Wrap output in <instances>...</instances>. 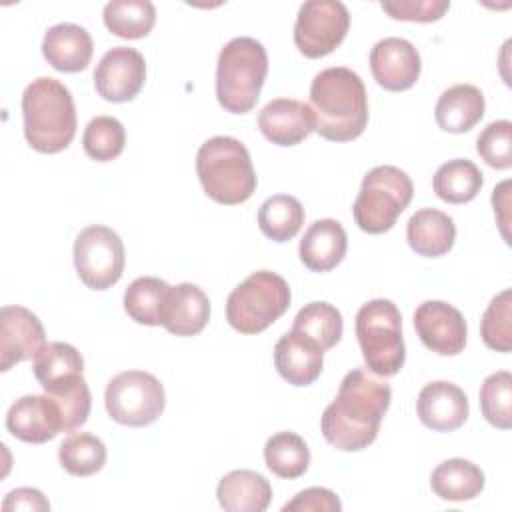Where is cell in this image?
I'll use <instances>...</instances> for the list:
<instances>
[{
  "mask_svg": "<svg viewBox=\"0 0 512 512\" xmlns=\"http://www.w3.org/2000/svg\"><path fill=\"white\" fill-rule=\"evenodd\" d=\"M390 400L388 382L376 378L370 370L354 368L342 378L336 398L322 414V436L342 452L368 448L378 436Z\"/></svg>",
  "mask_w": 512,
  "mask_h": 512,
  "instance_id": "1",
  "label": "cell"
},
{
  "mask_svg": "<svg viewBox=\"0 0 512 512\" xmlns=\"http://www.w3.org/2000/svg\"><path fill=\"white\" fill-rule=\"evenodd\" d=\"M310 108L316 118L314 132L330 142H350L366 130V86L346 66H332L314 76L310 84Z\"/></svg>",
  "mask_w": 512,
  "mask_h": 512,
  "instance_id": "2",
  "label": "cell"
},
{
  "mask_svg": "<svg viewBox=\"0 0 512 512\" xmlns=\"http://www.w3.org/2000/svg\"><path fill=\"white\" fill-rule=\"evenodd\" d=\"M24 136L42 154L70 146L76 134V108L70 90L56 78L40 76L22 94Z\"/></svg>",
  "mask_w": 512,
  "mask_h": 512,
  "instance_id": "3",
  "label": "cell"
},
{
  "mask_svg": "<svg viewBox=\"0 0 512 512\" xmlns=\"http://www.w3.org/2000/svg\"><path fill=\"white\" fill-rule=\"evenodd\" d=\"M196 174L206 196L224 206L246 202L258 184L248 148L232 136L208 138L198 148Z\"/></svg>",
  "mask_w": 512,
  "mask_h": 512,
  "instance_id": "4",
  "label": "cell"
},
{
  "mask_svg": "<svg viewBox=\"0 0 512 512\" xmlns=\"http://www.w3.org/2000/svg\"><path fill=\"white\" fill-rule=\"evenodd\" d=\"M268 74L266 48L250 36H238L224 44L216 66V98L226 112H250Z\"/></svg>",
  "mask_w": 512,
  "mask_h": 512,
  "instance_id": "5",
  "label": "cell"
},
{
  "mask_svg": "<svg viewBox=\"0 0 512 512\" xmlns=\"http://www.w3.org/2000/svg\"><path fill=\"white\" fill-rule=\"evenodd\" d=\"M356 338L366 368L376 376H394L406 360L402 338V316L392 300L376 298L356 314Z\"/></svg>",
  "mask_w": 512,
  "mask_h": 512,
  "instance_id": "6",
  "label": "cell"
},
{
  "mask_svg": "<svg viewBox=\"0 0 512 512\" xmlns=\"http://www.w3.org/2000/svg\"><path fill=\"white\" fill-rule=\"evenodd\" d=\"M288 282L270 270L252 272L226 300V320L240 334H260L290 306Z\"/></svg>",
  "mask_w": 512,
  "mask_h": 512,
  "instance_id": "7",
  "label": "cell"
},
{
  "mask_svg": "<svg viewBox=\"0 0 512 512\" xmlns=\"http://www.w3.org/2000/svg\"><path fill=\"white\" fill-rule=\"evenodd\" d=\"M412 194L414 186L404 170L388 164L372 168L352 206L358 228L368 234L388 232L410 204Z\"/></svg>",
  "mask_w": 512,
  "mask_h": 512,
  "instance_id": "8",
  "label": "cell"
},
{
  "mask_svg": "<svg viewBox=\"0 0 512 512\" xmlns=\"http://www.w3.org/2000/svg\"><path fill=\"white\" fill-rule=\"evenodd\" d=\"M108 416L122 426H148L160 418L166 406L162 382L144 370L116 374L104 392Z\"/></svg>",
  "mask_w": 512,
  "mask_h": 512,
  "instance_id": "9",
  "label": "cell"
},
{
  "mask_svg": "<svg viewBox=\"0 0 512 512\" xmlns=\"http://www.w3.org/2000/svg\"><path fill=\"white\" fill-rule=\"evenodd\" d=\"M124 260L122 238L108 226H88L74 240V266L90 290L114 286L124 272Z\"/></svg>",
  "mask_w": 512,
  "mask_h": 512,
  "instance_id": "10",
  "label": "cell"
},
{
  "mask_svg": "<svg viewBox=\"0 0 512 512\" xmlns=\"http://www.w3.org/2000/svg\"><path fill=\"white\" fill-rule=\"evenodd\" d=\"M350 28L348 8L338 0H308L294 24V44L306 58L328 56L342 44Z\"/></svg>",
  "mask_w": 512,
  "mask_h": 512,
  "instance_id": "11",
  "label": "cell"
},
{
  "mask_svg": "<svg viewBox=\"0 0 512 512\" xmlns=\"http://www.w3.org/2000/svg\"><path fill=\"white\" fill-rule=\"evenodd\" d=\"M144 80V56L130 46H116L108 50L94 70V88L108 102L134 100L142 90Z\"/></svg>",
  "mask_w": 512,
  "mask_h": 512,
  "instance_id": "12",
  "label": "cell"
},
{
  "mask_svg": "<svg viewBox=\"0 0 512 512\" xmlns=\"http://www.w3.org/2000/svg\"><path fill=\"white\" fill-rule=\"evenodd\" d=\"M414 328L422 344L440 356H456L466 346V320L448 302H422L414 312Z\"/></svg>",
  "mask_w": 512,
  "mask_h": 512,
  "instance_id": "13",
  "label": "cell"
},
{
  "mask_svg": "<svg viewBox=\"0 0 512 512\" xmlns=\"http://www.w3.org/2000/svg\"><path fill=\"white\" fill-rule=\"evenodd\" d=\"M46 344V332L34 312L24 306H2L0 310V370L32 360Z\"/></svg>",
  "mask_w": 512,
  "mask_h": 512,
  "instance_id": "14",
  "label": "cell"
},
{
  "mask_svg": "<svg viewBox=\"0 0 512 512\" xmlns=\"http://www.w3.org/2000/svg\"><path fill=\"white\" fill-rule=\"evenodd\" d=\"M420 54L404 38H382L370 50V70L378 86L390 92H402L420 78Z\"/></svg>",
  "mask_w": 512,
  "mask_h": 512,
  "instance_id": "15",
  "label": "cell"
},
{
  "mask_svg": "<svg viewBox=\"0 0 512 512\" xmlns=\"http://www.w3.org/2000/svg\"><path fill=\"white\" fill-rule=\"evenodd\" d=\"M8 432L28 444H44L64 432V422L56 400L48 396L28 394L18 398L6 414Z\"/></svg>",
  "mask_w": 512,
  "mask_h": 512,
  "instance_id": "16",
  "label": "cell"
},
{
  "mask_svg": "<svg viewBox=\"0 0 512 512\" xmlns=\"http://www.w3.org/2000/svg\"><path fill=\"white\" fill-rule=\"evenodd\" d=\"M258 128L276 146H296L316 130V118L310 104L294 98H276L260 110Z\"/></svg>",
  "mask_w": 512,
  "mask_h": 512,
  "instance_id": "17",
  "label": "cell"
},
{
  "mask_svg": "<svg viewBox=\"0 0 512 512\" xmlns=\"http://www.w3.org/2000/svg\"><path fill=\"white\" fill-rule=\"evenodd\" d=\"M416 412L426 428L436 432H452L468 418V396L460 386L446 380H436L420 390Z\"/></svg>",
  "mask_w": 512,
  "mask_h": 512,
  "instance_id": "18",
  "label": "cell"
},
{
  "mask_svg": "<svg viewBox=\"0 0 512 512\" xmlns=\"http://www.w3.org/2000/svg\"><path fill=\"white\" fill-rule=\"evenodd\" d=\"M274 366L292 386L312 384L324 366V350L306 334L290 330L274 346Z\"/></svg>",
  "mask_w": 512,
  "mask_h": 512,
  "instance_id": "19",
  "label": "cell"
},
{
  "mask_svg": "<svg viewBox=\"0 0 512 512\" xmlns=\"http://www.w3.org/2000/svg\"><path fill=\"white\" fill-rule=\"evenodd\" d=\"M210 320V300L204 290L196 284L182 282L170 286L160 324L174 336H194L204 330Z\"/></svg>",
  "mask_w": 512,
  "mask_h": 512,
  "instance_id": "20",
  "label": "cell"
},
{
  "mask_svg": "<svg viewBox=\"0 0 512 512\" xmlns=\"http://www.w3.org/2000/svg\"><path fill=\"white\" fill-rule=\"evenodd\" d=\"M94 44L86 28L62 22L50 26L42 40V54L46 62L58 72H80L86 70L92 60Z\"/></svg>",
  "mask_w": 512,
  "mask_h": 512,
  "instance_id": "21",
  "label": "cell"
},
{
  "mask_svg": "<svg viewBox=\"0 0 512 512\" xmlns=\"http://www.w3.org/2000/svg\"><path fill=\"white\" fill-rule=\"evenodd\" d=\"M348 238L342 224L334 218H322L310 224L300 240V260L312 272H328L346 256Z\"/></svg>",
  "mask_w": 512,
  "mask_h": 512,
  "instance_id": "22",
  "label": "cell"
},
{
  "mask_svg": "<svg viewBox=\"0 0 512 512\" xmlns=\"http://www.w3.org/2000/svg\"><path fill=\"white\" fill-rule=\"evenodd\" d=\"M408 246L426 258H438L452 250L456 240L454 220L436 208L416 210L406 224Z\"/></svg>",
  "mask_w": 512,
  "mask_h": 512,
  "instance_id": "23",
  "label": "cell"
},
{
  "mask_svg": "<svg viewBox=\"0 0 512 512\" xmlns=\"http://www.w3.org/2000/svg\"><path fill=\"white\" fill-rule=\"evenodd\" d=\"M484 94L472 84H454L444 90L436 102V124L452 134L472 130L484 116Z\"/></svg>",
  "mask_w": 512,
  "mask_h": 512,
  "instance_id": "24",
  "label": "cell"
},
{
  "mask_svg": "<svg viewBox=\"0 0 512 512\" xmlns=\"http://www.w3.org/2000/svg\"><path fill=\"white\" fill-rule=\"evenodd\" d=\"M216 496L228 512H264L272 500V486L262 474L240 468L222 476Z\"/></svg>",
  "mask_w": 512,
  "mask_h": 512,
  "instance_id": "25",
  "label": "cell"
},
{
  "mask_svg": "<svg viewBox=\"0 0 512 512\" xmlns=\"http://www.w3.org/2000/svg\"><path fill=\"white\" fill-rule=\"evenodd\" d=\"M34 376L46 394H54L82 376L84 360L68 342H48L34 356Z\"/></svg>",
  "mask_w": 512,
  "mask_h": 512,
  "instance_id": "26",
  "label": "cell"
},
{
  "mask_svg": "<svg viewBox=\"0 0 512 512\" xmlns=\"http://www.w3.org/2000/svg\"><path fill=\"white\" fill-rule=\"evenodd\" d=\"M484 472L470 460L450 458L440 462L430 476L434 494L442 500L462 502L472 500L484 490Z\"/></svg>",
  "mask_w": 512,
  "mask_h": 512,
  "instance_id": "27",
  "label": "cell"
},
{
  "mask_svg": "<svg viewBox=\"0 0 512 512\" xmlns=\"http://www.w3.org/2000/svg\"><path fill=\"white\" fill-rule=\"evenodd\" d=\"M482 184L484 178L480 168L466 158H454L444 162L432 178V188L436 196L448 204H466L474 200Z\"/></svg>",
  "mask_w": 512,
  "mask_h": 512,
  "instance_id": "28",
  "label": "cell"
},
{
  "mask_svg": "<svg viewBox=\"0 0 512 512\" xmlns=\"http://www.w3.org/2000/svg\"><path fill=\"white\" fill-rule=\"evenodd\" d=\"M102 18L114 36L138 40L154 28L156 8L150 0H112L104 6Z\"/></svg>",
  "mask_w": 512,
  "mask_h": 512,
  "instance_id": "29",
  "label": "cell"
},
{
  "mask_svg": "<svg viewBox=\"0 0 512 512\" xmlns=\"http://www.w3.org/2000/svg\"><path fill=\"white\" fill-rule=\"evenodd\" d=\"M304 224V208L298 198L274 194L258 210L260 232L274 242L292 240Z\"/></svg>",
  "mask_w": 512,
  "mask_h": 512,
  "instance_id": "30",
  "label": "cell"
},
{
  "mask_svg": "<svg viewBox=\"0 0 512 512\" xmlns=\"http://www.w3.org/2000/svg\"><path fill=\"white\" fill-rule=\"evenodd\" d=\"M264 462L278 478H300L310 464V450L302 436L294 432H276L264 444Z\"/></svg>",
  "mask_w": 512,
  "mask_h": 512,
  "instance_id": "31",
  "label": "cell"
},
{
  "mask_svg": "<svg viewBox=\"0 0 512 512\" xmlns=\"http://www.w3.org/2000/svg\"><path fill=\"white\" fill-rule=\"evenodd\" d=\"M170 284L156 276L136 278L124 292L126 314L146 326H160V314L166 300Z\"/></svg>",
  "mask_w": 512,
  "mask_h": 512,
  "instance_id": "32",
  "label": "cell"
},
{
  "mask_svg": "<svg viewBox=\"0 0 512 512\" xmlns=\"http://www.w3.org/2000/svg\"><path fill=\"white\" fill-rule=\"evenodd\" d=\"M292 330L306 334L322 350H330L340 342L344 322L336 306L328 302H310L298 310Z\"/></svg>",
  "mask_w": 512,
  "mask_h": 512,
  "instance_id": "33",
  "label": "cell"
},
{
  "mask_svg": "<svg viewBox=\"0 0 512 512\" xmlns=\"http://www.w3.org/2000/svg\"><path fill=\"white\" fill-rule=\"evenodd\" d=\"M58 460L72 476H92L106 464V444L90 432L70 434L58 448Z\"/></svg>",
  "mask_w": 512,
  "mask_h": 512,
  "instance_id": "34",
  "label": "cell"
},
{
  "mask_svg": "<svg viewBox=\"0 0 512 512\" xmlns=\"http://www.w3.org/2000/svg\"><path fill=\"white\" fill-rule=\"evenodd\" d=\"M126 144V132L118 118L96 116L92 118L82 136L84 152L96 162H110L118 158Z\"/></svg>",
  "mask_w": 512,
  "mask_h": 512,
  "instance_id": "35",
  "label": "cell"
},
{
  "mask_svg": "<svg viewBox=\"0 0 512 512\" xmlns=\"http://www.w3.org/2000/svg\"><path fill=\"white\" fill-rule=\"evenodd\" d=\"M480 410L492 426L512 428V374L508 370L486 376L480 386Z\"/></svg>",
  "mask_w": 512,
  "mask_h": 512,
  "instance_id": "36",
  "label": "cell"
},
{
  "mask_svg": "<svg viewBox=\"0 0 512 512\" xmlns=\"http://www.w3.org/2000/svg\"><path fill=\"white\" fill-rule=\"evenodd\" d=\"M480 336L490 350H512V290L506 288L496 294L484 310L480 322Z\"/></svg>",
  "mask_w": 512,
  "mask_h": 512,
  "instance_id": "37",
  "label": "cell"
},
{
  "mask_svg": "<svg viewBox=\"0 0 512 512\" xmlns=\"http://www.w3.org/2000/svg\"><path fill=\"white\" fill-rule=\"evenodd\" d=\"M476 152L480 158L496 170L512 166V122L496 120L490 122L476 140Z\"/></svg>",
  "mask_w": 512,
  "mask_h": 512,
  "instance_id": "38",
  "label": "cell"
},
{
  "mask_svg": "<svg viewBox=\"0 0 512 512\" xmlns=\"http://www.w3.org/2000/svg\"><path fill=\"white\" fill-rule=\"evenodd\" d=\"M50 396L56 400V404L60 408L62 422H64V432H72L88 420L92 398H90L88 384L82 376H78L68 386H64L62 390H58Z\"/></svg>",
  "mask_w": 512,
  "mask_h": 512,
  "instance_id": "39",
  "label": "cell"
},
{
  "mask_svg": "<svg viewBox=\"0 0 512 512\" xmlns=\"http://www.w3.org/2000/svg\"><path fill=\"white\" fill-rule=\"evenodd\" d=\"M380 6L394 20L436 22L448 12L450 0H392Z\"/></svg>",
  "mask_w": 512,
  "mask_h": 512,
  "instance_id": "40",
  "label": "cell"
},
{
  "mask_svg": "<svg viewBox=\"0 0 512 512\" xmlns=\"http://www.w3.org/2000/svg\"><path fill=\"white\" fill-rule=\"evenodd\" d=\"M340 498L328 488H306L282 506V512H340Z\"/></svg>",
  "mask_w": 512,
  "mask_h": 512,
  "instance_id": "41",
  "label": "cell"
},
{
  "mask_svg": "<svg viewBox=\"0 0 512 512\" xmlns=\"http://www.w3.org/2000/svg\"><path fill=\"white\" fill-rule=\"evenodd\" d=\"M2 510L4 512H12V510H26V512L50 510V502L36 488H16V490L6 494L4 502H2Z\"/></svg>",
  "mask_w": 512,
  "mask_h": 512,
  "instance_id": "42",
  "label": "cell"
},
{
  "mask_svg": "<svg viewBox=\"0 0 512 512\" xmlns=\"http://www.w3.org/2000/svg\"><path fill=\"white\" fill-rule=\"evenodd\" d=\"M508 190H510V180H504L502 184H498L494 188V194H492V204H494V212L498 214V222H500V228H502V236L506 238L508 242V218H506V210L510 206V196H508Z\"/></svg>",
  "mask_w": 512,
  "mask_h": 512,
  "instance_id": "43",
  "label": "cell"
}]
</instances>
